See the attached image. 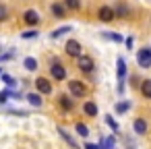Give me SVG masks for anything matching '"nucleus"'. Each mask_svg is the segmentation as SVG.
<instances>
[{"instance_id": "1", "label": "nucleus", "mask_w": 151, "mask_h": 149, "mask_svg": "<svg viewBox=\"0 0 151 149\" xmlns=\"http://www.w3.org/2000/svg\"><path fill=\"white\" fill-rule=\"evenodd\" d=\"M137 62L141 68H151V48H141L137 54Z\"/></svg>"}, {"instance_id": "2", "label": "nucleus", "mask_w": 151, "mask_h": 149, "mask_svg": "<svg viewBox=\"0 0 151 149\" xmlns=\"http://www.w3.org/2000/svg\"><path fill=\"white\" fill-rule=\"evenodd\" d=\"M68 91H70V95H75V97H85V93H87V87H85V83H81V81H68Z\"/></svg>"}, {"instance_id": "3", "label": "nucleus", "mask_w": 151, "mask_h": 149, "mask_svg": "<svg viewBox=\"0 0 151 149\" xmlns=\"http://www.w3.org/2000/svg\"><path fill=\"white\" fill-rule=\"evenodd\" d=\"M50 73H52V77H54L56 81H64V79H66V68H64L60 62H54V64L50 66Z\"/></svg>"}, {"instance_id": "4", "label": "nucleus", "mask_w": 151, "mask_h": 149, "mask_svg": "<svg viewBox=\"0 0 151 149\" xmlns=\"http://www.w3.org/2000/svg\"><path fill=\"white\" fill-rule=\"evenodd\" d=\"M64 50H66L68 56H77V58H81V44H79L77 40H68Z\"/></svg>"}, {"instance_id": "5", "label": "nucleus", "mask_w": 151, "mask_h": 149, "mask_svg": "<svg viewBox=\"0 0 151 149\" xmlns=\"http://www.w3.org/2000/svg\"><path fill=\"white\" fill-rule=\"evenodd\" d=\"M35 87H37V91H40V93H44V95L52 93V83H50L46 77H40V79L35 81Z\"/></svg>"}, {"instance_id": "6", "label": "nucleus", "mask_w": 151, "mask_h": 149, "mask_svg": "<svg viewBox=\"0 0 151 149\" xmlns=\"http://www.w3.org/2000/svg\"><path fill=\"white\" fill-rule=\"evenodd\" d=\"M93 58H89V56H81L79 58V68L83 71V73H91L93 71Z\"/></svg>"}, {"instance_id": "7", "label": "nucleus", "mask_w": 151, "mask_h": 149, "mask_svg": "<svg viewBox=\"0 0 151 149\" xmlns=\"http://www.w3.org/2000/svg\"><path fill=\"white\" fill-rule=\"evenodd\" d=\"M97 17L101 19V21H106V23H110L116 15H114V9H110V6H101L99 9V13H97Z\"/></svg>"}, {"instance_id": "8", "label": "nucleus", "mask_w": 151, "mask_h": 149, "mask_svg": "<svg viewBox=\"0 0 151 149\" xmlns=\"http://www.w3.org/2000/svg\"><path fill=\"white\" fill-rule=\"evenodd\" d=\"M114 15H116V17H122V19H126V17L130 15V9H128L124 2H116V6H114Z\"/></svg>"}, {"instance_id": "9", "label": "nucleus", "mask_w": 151, "mask_h": 149, "mask_svg": "<svg viewBox=\"0 0 151 149\" xmlns=\"http://www.w3.org/2000/svg\"><path fill=\"white\" fill-rule=\"evenodd\" d=\"M23 21H25L27 25H37V23H40V13H37V11H27V13L23 15Z\"/></svg>"}, {"instance_id": "10", "label": "nucleus", "mask_w": 151, "mask_h": 149, "mask_svg": "<svg viewBox=\"0 0 151 149\" xmlns=\"http://www.w3.org/2000/svg\"><path fill=\"white\" fill-rule=\"evenodd\" d=\"M132 128H134L137 135H145V132H147V122H145L143 118H137L134 124H132Z\"/></svg>"}, {"instance_id": "11", "label": "nucleus", "mask_w": 151, "mask_h": 149, "mask_svg": "<svg viewBox=\"0 0 151 149\" xmlns=\"http://www.w3.org/2000/svg\"><path fill=\"white\" fill-rule=\"evenodd\" d=\"M83 112H85L87 116H97V106H95L93 101H85V106H83Z\"/></svg>"}, {"instance_id": "12", "label": "nucleus", "mask_w": 151, "mask_h": 149, "mask_svg": "<svg viewBox=\"0 0 151 149\" xmlns=\"http://www.w3.org/2000/svg\"><path fill=\"white\" fill-rule=\"evenodd\" d=\"M141 93H143L147 99H151V79H145V81L141 83Z\"/></svg>"}, {"instance_id": "13", "label": "nucleus", "mask_w": 151, "mask_h": 149, "mask_svg": "<svg viewBox=\"0 0 151 149\" xmlns=\"http://www.w3.org/2000/svg\"><path fill=\"white\" fill-rule=\"evenodd\" d=\"M70 31V25H64V27H60V29H54L52 33H50V37L52 40H58L60 35H64V33H68Z\"/></svg>"}, {"instance_id": "14", "label": "nucleus", "mask_w": 151, "mask_h": 149, "mask_svg": "<svg viewBox=\"0 0 151 149\" xmlns=\"http://www.w3.org/2000/svg\"><path fill=\"white\" fill-rule=\"evenodd\" d=\"M27 99H29V104H31V106H35V108H40V106L44 104L42 95H37V93H29V95H27Z\"/></svg>"}, {"instance_id": "15", "label": "nucleus", "mask_w": 151, "mask_h": 149, "mask_svg": "<svg viewBox=\"0 0 151 149\" xmlns=\"http://www.w3.org/2000/svg\"><path fill=\"white\" fill-rule=\"evenodd\" d=\"M23 66H25L27 71H35V68H37V60L31 58V56H27V58L23 60Z\"/></svg>"}, {"instance_id": "16", "label": "nucleus", "mask_w": 151, "mask_h": 149, "mask_svg": "<svg viewBox=\"0 0 151 149\" xmlns=\"http://www.w3.org/2000/svg\"><path fill=\"white\" fill-rule=\"evenodd\" d=\"M116 66H118V79H120V83H122V79H124V75H126V64H124L122 58H118Z\"/></svg>"}, {"instance_id": "17", "label": "nucleus", "mask_w": 151, "mask_h": 149, "mask_svg": "<svg viewBox=\"0 0 151 149\" xmlns=\"http://www.w3.org/2000/svg\"><path fill=\"white\" fill-rule=\"evenodd\" d=\"M60 106H62L64 110H73L75 101H73V99H68V95H60Z\"/></svg>"}, {"instance_id": "18", "label": "nucleus", "mask_w": 151, "mask_h": 149, "mask_svg": "<svg viewBox=\"0 0 151 149\" xmlns=\"http://www.w3.org/2000/svg\"><path fill=\"white\" fill-rule=\"evenodd\" d=\"M64 4H66V9H70V11H79V9H81V0H64Z\"/></svg>"}, {"instance_id": "19", "label": "nucleus", "mask_w": 151, "mask_h": 149, "mask_svg": "<svg viewBox=\"0 0 151 149\" xmlns=\"http://www.w3.org/2000/svg\"><path fill=\"white\" fill-rule=\"evenodd\" d=\"M58 132H60V135H62V139H66V141H68V143H70V145H73L75 149H79V145L75 143V139H73V137H70V135H68V132H66L64 128H58Z\"/></svg>"}, {"instance_id": "20", "label": "nucleus", "mask_w": 151, "mask_h": 149, "mask_svg": "<svg viewBox=\"0 0 151 149\" xmlns=\"http://www.w3.org/2000/svg\"><path fill=\"white\" fill-rule=\"evenodd\" d=\"M75 128H77V132H79L81 137H87V135H89V128H87L83 122H77V124H75Z\"/></svg>"}, {"instance_id": "21", "label": "nucleus", "mask_w": 151, "mask_h": 149, "mask_svg": "<svg viewBox=\"0 0 151 149\" xmlns=\"http://www.w3.org/2000/svg\"><path fill=\"white\" fill-rule=\"evenodd\" d=\"M128 108H130V101H120V104H116V112H118V114H124Z\"/></svg>"}, {"instance_id": "22", "label": "nucleus", "mask_w": 151, "mask_h": 149, "mask_svg": "<svg viewBox=\"0 0 151 149\" xmlns=\"http://www.w3.org/2000/svg\"><path fill=\"white\" fill-rule=\"evenodd\" d=\"M114 145H116L114 137H108L106 141H101V149H114Z\"/></svg>"}, {"instance_id": "23", "label": "nucleus", "mask_w": 151, "mask_h": 149, "mask_svg": "<svg viewBox=\"0 0 151 149\" xmlns=\"http://www.w3.org/2000/svg\"><path fill=\"white\" fill-rule=\"evenodd\" d=\"M52 13L56 17H64V6L62 4H52Z\"/></svg>"}, {"instance_id": "24", "label": "nucleus", "mask_w": 151, "mask_h": 149, "mask_svg": "<svg viewBox=\"0 0 151 149\" xmlns=\"http://www.w3.org/2000/svg\"><path fill=\"white\" fill-rule=\"evenodd\" d=\"M104 37H108V40H112V42H122V37L118 35V33H112V31H104Z\"/></svg>"}, {"instance_id": "25", "label": "nucleus", "mask_w": 151, "mask_h": 149, "mask_svg": "<svg viewBox=\"0 0 151 149\" xmlns=\"http://www.w3.org/2000/svg\"><path fill=\"white\" fill-rule=\"evenodd\" d=\"M31 37H37V29H29L23 33V40H31Z\"/></svg>"}, {"instance_id": "26", "label": "nucleus", "mask_w": 151, "mask_h": 149, "mask_svg": "<svg viewBox=\"0 0 151 149\" xmlns=\"http://www.w3.org/2000/svg\"><path fill=\"white\" fill-rule=\"evenodd\" d=\"M6 17H9V9L4 4H0V21H4Z\"/></svg>"}, {"instance_id": "27", "label": "nucleus", "mask_w": 151, "mask_h": 149, "mask_svg": "<svg viewBox=\"0 0 151 149\" xmlns=\"http://www.w3.org/2000/svg\"><path fill=\"white\" fill-rule=\"evenodd\" d=\"M106 122H108V124L114 128V132H118V124L114 122V118H112V116H106Z\"/></svg>"}, {"instance_id": "28", "label": "nucleus", "mask_w": 151, "mask_h": 149, "mask_svg": "<svg viewBox=\"0 0 151 149\" xmlns=\"http://www.w3.org/2000/svg\"><path fill=\"white\" fill-rule=\"evenodd\" d=\"M85 149H101V145H93V143H85Z\"/></svg>"}, {"instance_id": "29", "label": "nucleus", "mask_w": 151, "mask_h": 149, "mask_svg": "<svg viewBox=\"0 0 151 149\" xmlns=\"http://www.w3.org/2000/svg\"><path fill=\"white\" fill-rule=\"evenodd\" d=\"M6 97H9V91H2V93H0V101H6Z\"/></svg>"}]
</instances>
